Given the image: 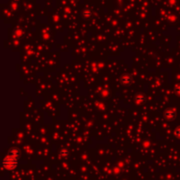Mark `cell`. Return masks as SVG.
Returning <instances> with one entry per match:
<instances>
[{
    "mask_svg": "<svg viewBox=\"0 0 180 180\" xmlns=\"http://www.w3.org/2000/svg\"><path fill=\"white\" fill-rule=\"evenodd\" d=\"M19 150L18 148H11L9 154L5 156L3 161V166L6 170H13L18 166L19 157Z\"/></svg>",
    "mask_w": 180,
    "mask_h": 180,
    "instance_id": "1",
    "label": "cell"
},
{
    "mask_svg": "<svg viewBox=\"0 0 180 180\" xmlns=\"http://www.w3.org/2000/svg\"><path fill=\"white\" fill-rule=\"evenodd\" d=\"M121 82L124 85H128L132 82V78L129 75H125L121 78Z\"/></svg>",
    "mask_w": 180,
    "mask_h": 180,
    "instance_id": "2",
    "label": "cell"
},
{
    "mask_svg": "<svg viewBox=\"0 0 180 180\" xmlns=\"http://www.w3.org/2000/svg\"><path fill=\"white\" fill-rule=\"evenodd\" d=\"M175 116H176V114H175V112L174 111H167L166 113H165V117L167 118V119H174V118H175Z\"/></svg>",
    "mask_w": 180,
    "mask_h": 180,
    "instance_id": "3",
    "label": "cell"
},
{
    "mask_svg": "<svg viewBox=\"0 0 180 180\" xmlns=\"http://www.w3.org/2000/svg\"><path fill=\"white\" fill-rule=\"evenodd\" d=\"M136 101L138 102V103H143V102H145V97L144 96H142V95H139L137 97H136Z\"/></svg>",
    "mask_w": 180,
    "mask_h": 180,
    "instance_id": "4",
    "label": "cell"
},
{
    "mask_svg": "<svg viewBox=\"0 0 180 180\" xmlns=\"http://www.w3.org/2000/svg\"><path fill=\"white\" fill-rule=\"evenodd\" d=\"M175 135H176L178 138H179L180 139V127L179 128H178V129L175 131Z\"/></svg>",
    "mask_w": 180,
    "mask_h": 180,
    "instance_id": "5",
    "label": "cell"
}]
</instances>
